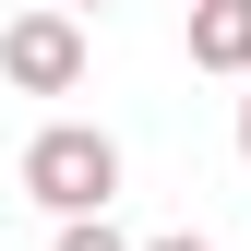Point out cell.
I'll use <instances>...</instances> for the list:
<instances>
[{
	"label": "cell",
	"instance_id": "3",
	"mask_svg": "<svg viewBox=\"0 0 251 251\" xmlns=\"http://www.w3.org/2000/svg\"><path fill=\"white\" fill-rule=\"evenodd\" d=\"M192 60L251 84V0H192Z\"/></svg>",
	"mask_w": 251,
	"mask_h": 251
},
{
	"label": "cell",
	"instance_id": "6",
	"mask_svg": "<svg viewBox=\"0 0 251 251\" xmlns=\"http://www.w3.org/2000/svg\"><path fill=\"white\" fill-rule=\"evenodd\" d=\"M144 251H203V239H144Z\"/></svg>",
	"mask_w": 251,
	"mask_h": 251
},
{
	"label": "cell",
	"instance_id": "2",
	"mask_svg": "<svg viewBox=\"0 0 251 251\" xmlns=\"http://www.w3.org/2000/svg\"><path fill=\"white\" fill-rule=\"evenodd\" d=\"M0 72H12L24 96H72L84 84V24L72 12H12L0 24Z\"/></svg>",
	"mask_w": 251,
	"mask_h": 251
},
{
	"label": "cell",
	"instance_id": "1",
	"mask_svg": "<svg viewBox=\"0 0 251 251\" xmlns=\"http://www.w3.org/2000/svg\"><path fill=\"white\" fill-rule=\"evenodd\" d=\"M24 192H36L60 227H72V215H108V192H120V144L96 132V120H48V132L24 144Z\"/></svg>",
	"mask_w": 251,
	"mask_h": 251
},
{
	"label": "cell",
	"instance_id": "7",
	"mask_svg": "<svg viewBox=\"0 0 251 251\" xmlns=\"http://www.w3.org/2000/svg\"><path fill=\"white\" fill-rule=\"evenodd\" d=\"M60 12H96V0H60Z\"/></svg>",
	"mask_w": 251,
	"mask_h": 251
},
{
	"label": "cell",
	"instance_id": "5",
	"mask_svg": "<svg viewBox=\"0 0 251 251\" xmlns=\"http://www.w3.org/2000/svg\"><path fill=\"white\" fill-rule=\"evenodd\" d=\"M239 168H251V96H239Z\"/></svg>",
	"mask_w": 251,
	"mask_h": 251
},
{
	"label": "cell",
	"instance_id": "4",
	"mask_svg": "<svg viewBox=\"0 0 251 251\" xmlns=\"http://www.w3.org/2000/svg\"><path fill=\"white\" fill-rule=\"evenodd\" d=\"M60 251H132V239H120L108 215H72V227H60Z\"/></svg>",
	"mask_w": 251,
	"mask_h": 251
}]
</instances>
